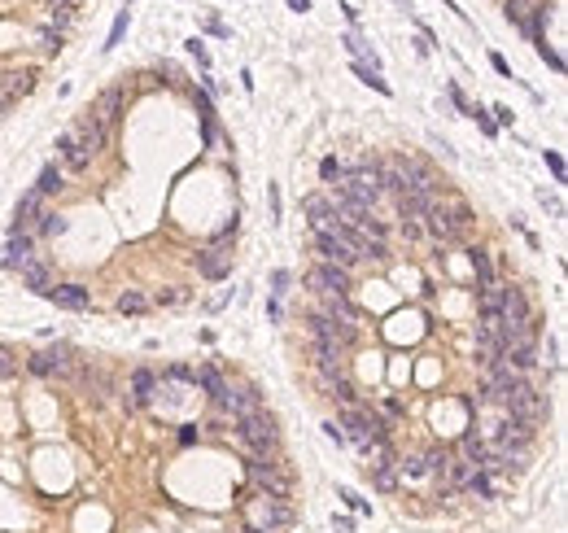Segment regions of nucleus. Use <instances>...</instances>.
Segmentation results:
<instances>
[{"label":"nucleus","instance_id":"obj_6","mask_svg":"<svg viewBox=\"0 0 568 533\" xmlns=\"http://www.w3.org/2000/svg\"><path fill=\"white\" fill-rule=\"evenodd\" d=\"M341 433H346V442L354 446H372V442H385L389 429H385V420L381 416H372V411H363V407H346L341 411Z\"/></svg>","mask_w":568,"mask_h":533},{"label":"nucleus","instance_id":"obj_26","mask_svg":"<svg viewBox=\"0 0 568 533\" xmlns=\"http://www.w3.org/2000/svg\"><path fill=\"white\" fill-rule=\"evenodd\" d=\"M193 385H197V389H206V394H210V402H215V398L223 394V389H228V381H223V372H219L215 363L197 367V372H193Z\"/></svg>","mask_w":568,"mask_h":533},{"label":"nucleus","instance_id":"obj_40","mask_svg":"<svg viewBox=\"0 0 568 533\" xmlns=\"http://www.w3.org/2000/svg\"><path fill=\"white\" fill-rule=\"evenodd\" d=\"M18 372V363H14V354H9L5 346H0V376H14Z\"/></svg>","mask_w":568,"mask_h":533},{"label":"nucleus","instance_id":"obj_41","mask_svg":"<svg viewBox=\"0 0 568 533\" xmlns=\"http://www.w3.org/2000/svg\"><path fill=\"white\" fill-rule=\"evenodd\" d=\"M123 31H127V14H123V18H118V22H114V31H110V44H105V49H114V44H118V40H123Z\"/></svg>","mask_w":568,"mask_h":533},{"label":"nucleus","instance_id":"obj_7","mask_svg":"<svg viewBox=\"0 0 568 533\" xmlns=\"http://www.w3.org/2000/svg\"><path fill=\"white\" fill-rule=\"evenodd\" d=\"M337 188L350 201H359V206L372 210L376 201H381V167H376V162H359L354 171H346V180H341Z\"/></svg>","mask_w":568,"mask_h":533},{"label":"nucleus","instance_id":"obj_4","mask_svg":"<svg viewBox=\"0 0 568 533\" xmlns=\"http://www.w3.org/2000/svg\"><path fill=\"white\" fill-rule=\"evenodd\" d=\"M236 437L250 446V455H276V442H280V429L267 411H250V416L236 420Z\"/></svg>","mask_w":568,"mask_h":533},{"label":"nucleus","instance_id":"obj_3","mask_svg":"<svg viewBox=\"0 0 568 533\" xmlns=\"http://www.w3.org/2000/svg\"><path fill=\"white\" fill-rule=\"evenodd\" d=\"M250 481L271 499H289L293 494V472L280 455H250Z\"/></svg>","mask_w":568,"mask_h":533},{"label":"nucleus","instance_id":"obj_9","mask_svg":"<svg viewBox=\"0 0 568 533\" xmlns=\"http://www.w3.org/2000/svg\"><path fill=\"white\" fill-rule=\"evenodd\" d=\"M503 407H507V416H516V420H529V424H542L547 420V398L538 394L534 385L520 376V381L507 389V398H503Z\"/></svg>","mask_w":568,"mask_h":533},{"label":"nucleus","instance_id":"obj_32","mask_svg":"<svg viewBox=\"0 0 568 533\" xmlns=\"http://www.w3.org/2000/svg\"><path fill=\"white\" fill-rule=\"evenodd\" d=\"M149 306H153V302H149L140 289H127V293H118V311H123V315H145Z\"/></svg>","mask_w":568,"mask_h":533},{"label":"nucleus","instance_id":"obj_10","mask_svg":"<svg viewBox=\"0 0 568 533\" xmlns=\"http://www.w3.org/2000/svg\"><path fill=\"white\" fill-rule=\"evenodd\" d=\"M215 407L223 411V416L241 420V416H250V411H263V398H258L254 385H228V389L215 398Z\"/></svg>","mask_w":568,"mask_h":533},{"label":"nucleus","instance_id":"obj_24","mask_svg":"<svg viewBox=\"0 0 568 533\" xmlns=\"http://www.w3.org/2000/svg\"><path fill=\"white\" fill-rule=\"evenodd\" d=\"M302 210H306V219H311V228H315V232L333 223V201H328L324 193H311V197L302 201Z\"/></svg>","mask_w":568,"mask_h":533},{"label":"nucleus","instance_id":"obj_36","mask_svg":"<svg viewBox=\"0 0 568 533\" xmlns=\"http://www.w3.org/2000/svg\"><path fill=\"white\" fill-rule=\"evenodd\" d=\"M35 232H40V236H62V232H66V219H62V215H49V210H44L40 223H35Z\"/></svg>","mask_w":568,"mask_h":533},{"label":"nucleus","instance_id":"obj_15","mask_svg":"<svg viewBox=\"0 0 568 533\" xmlns=\"http://www.w3.org/2000/svg\"><path fill=\"white\" fill-rule=\"evenodd\" d=\"M315 254L324 258V263H333V267H346V271L359 263V258H354V254H350V250H346V245H341L328 228H319V232H315Z\"/></svg>","mask_w":568,"mask_h":533},{"label":"nucleus","instance_id":"obj_29","mask_svg":"<svg viewBox=\"0 0 568 533\" xmlns=\"http://www.w3.org/2000/svg\"><path fill=\"white\" fill-rule=\"evenodd\" d=\"M368 472H372V485H376L381 494L398 490V459H394V464H376V468H368Z\"/></svg>","mask_w":568,"mask_h":533},{"label":"nucleus","instance_id":"obj_30","mask_svg":"<svg viewBox=\"0 0 568 533\" xmlns=\"http://www.w3.org/2000/svg\"><path fill=\"white\" fill-rule=\"evenodd\" d=\"M468 263H472V271H477V289L494 284V263H490V254H485V250H468Z\"/></svg>","mask_w":568,"mask_h":533},{"label":"nucleus","instance_id":"obj_38","mask_svg":"<svg viewBox=\"0 0 568 533\" xmlns=\"http://www.w3.org/2000/svg\"><path fill=\"white\" fill-rule=\"evenodd\" d=\"M40 49H44V53H57V49H62V31L44 27V31H40Z\"/></svg>","mask_w":568,"mask_h":533},{"label":"nucleus","instance_id":"obj_13","mask_svg":"<svg viewBox=\"0 0 568 533\" xmlns=\"http://www.w3.org/2000/svg\"><path fill=\"white\" fill-rule=\"evenodd\" d=\"M153 389H158V376H153L149 367H136V372H132V385H127V394H123V407L127 411L149 407V402H153Z\"/></svg>","mask_w":568,"mask_h":533},{"label":"nucleus","instance_id":"obj_19","mask_svg":"<svg viewBox=\"0 0 568 533\" xmlns=\"http://www.w3.org/2000/svg\"><path fill=\"white\" fill-rule=\"evenodd\" d=\"M35 258V241L27 232H18V236H9V245H5V254H0V263H5L9 271H22Z\"/></svg>","mask_w":568,"mask_h":533},{"label":"nucleus","instance_id":"obj_16","mask_svg":"<svg viewBox=\"0 0 568 533\" xmlns=\"http://www.w3.org/2000/svg\"><path fill=\"white\" fill-rule=\"evenodd\" d=\"M44 298H49L53 306H62V311H88L92 306V293L84 289V284H53Z\"/></svg>","mask_w":568,"mask_h":533},{"label":"nucleus","instance_id":"obj_23","mask_svg":"<svg viewBox=\"0 0 568 533\" xmlns=\"http://www.w3.org/2000/svg\"><path fill=\"white\" fill-rule=\"evenodd\" d=\"M22 284L35 289V293H49L53 289V267L44 263V258H31V263L22 267Z\"/></svg>","mask_w":568,"mask_h":533},{"label":"nucleus","instance_id":"obj_31","mask_svg":"<svg viewBox=\"0 0 568 533\" xmlns=\"http://www.w3.org/2000/svg\"><path fill=\"white\" fill-rule=\"evenodd\" d=\"M31 88H35V70H9L5 75V97L9 101H14L18 92H31Z\"/></svg>","mask_w":568,"mask_h":533},{"label":"nucleus","instance_id":"obj_39","mask_svg":"<svg viewBox=\"0 0 568 533\" xmlns=\"http://www.w3.org/2000/svg\"><path fill=\"white\" fill-rule=\"evenodd\" d=\"M402 236H407V241H420L424 236V228H420V219H402V228H398Z\"/></svg>","mask_w":568,"mask_h":533},{"label":"nucleus","instance_id":"obj_21","mask_svg":"<svg viewBox=\"0 0 568 533\" xmlns=\"http://www.w3.org/2000/svg\"><path fill=\"white\" fill-rule=\"evenodd\" d=\"M472 472H477V468H472L468 459H446L442 477H437V490H442V494H455V490H464Z\"/></svg>","mask_w":568,"mask_h":533},{"label":"nucleus","instance_id":"obj_17","mask_svg":"<svg viewBox=\"0 0 568 533\" xmlns=\"http://www.w3.org/2000/svg\"><path fill=\"white\" fill-rule=\"evenodd\" d=\"M57 158L66 162V171H88L92 167V153L79 145L75 132H62V136H57Z\"/></svg>","mask_w":568,"mask_h":533},{"label":"nucleus","instance_id":"obj_45","mask_svg":"<svg viewBox=\"0 0 568 533\" xmlns=\"http://www.w3.org/2000/svg\"><path fill=\"white\" fill-rule=\"evenodd\" d=\"M5 110H9V97H5V92H0V118H5Z\"/></svg>","mask_w":568,"mask_h":533},{"label":"nucleus","instance_id":"obj_8","mask_svg":"<svg viewBox=\"0 0 568 533\" xmlns=\"http://www.w3.org/2000/svg\"><path fill=\"white\" fill-rule=\"evenodd\" d=\"M306 328H311V337L319 341H333L337 350H350L354 341H359V328H354L350 315H328V311H315L306 319Z\"/></svg>","mask_w":568,"mask_h":533},{"label":"nucleus","instance_id":"obj_5","mask_svg":"<svg viewBox=\"0 0 568 533\" xmlns=\"http://www.w3.org/2000/svg\"><path fill=\"white\" fill-rule=\"evenodd\" d=\"M27 372L31 376H49V381H70V376L79 372V359H75V350H70L66 341H57V346L31 354V359H27Z\"/></svg>","mask_w":568,"mask_h":533},{"label":"nucleus","instance_id":"obj_11","mask_svg":"<svg viewBox=\"0 0 568 533\" xmlns=\"http://www.w3.org/2000/svg\"><path fill=\"white\" fill-rule=\"evenodd\" d=\"M306 284H311L315 293H324V298H346L350 293V271L333 267V263H319V267L306 271Z\"/></svg>","mask_w":568,"mask_h":533},{"label":"nucleus","instance_id":"obj_35","mask_svg":"<svg viewBox=\"0 0 568 533\" xmlns=\"http://www.w3.org/2000/svg\"><path fill=\"white\" fill-rule=\"evenodd\" d=\"M49 9H53V22H57V27H66V22H75L79 0H49Z\"/></svg>","mask_w":568,"mask_h":533},{"label":"nucleus","instance_id":"obj_12","mask_svg":"<svg viewBox=\"0 0 568 533\" xmlns=\"http://www.w3.org/2000/svg\"><path fill=\"white\" fill-rule=\"evenodd\" d=\"M534 437H538V424L516 420V416H503V420L490 429V442H494V446H520V450H529V446H534Z\"/></svg>","mask_w":568,"mask_h":533},{"label":"nucleus","instance_id":"obj_34","mask_svg":"<svg viewBox=\"0 0 568 533\" xmlns=\"http://www.w3.org/2000/svg\"><path fill=\"white\" fill-rule=\"evenodd\" d=\"M464 490H468V494H477V499H490V494H494V481H490V472H472Z\"/></svg>","mask_w":568,"mask_h":533},{"label":"nucleus","instance_id":"obj_25","mask_svg":"<svg viewBox=\"0 0 568 533\" xmlns=\"http://www.w3.org/2000/svg\"><path fill=\"white\" fill-rule=\"evenodd\" d=\"M499 306H503V289H499V284H485V289L477 293L481 324H499Z\"/></svg>","mask_w":568,"mask_h":533},{"label":"nucleus","instance_id":"obj_28","mask_svg":"<svg viewBox=\"0 0 568 533\" xmlns=\"http://www.w3.org/2000/svg\"><path fill=\"white\" fill-rule=\"evenodd\" d=\"M62 188H66V175H62L57 162H49V167L40 171V180H35V193H40V197H53V193H62Z\"/></svg>","mask_w":568,"mask_h":533},{"label":"nucleus","instance_id":"obj_27","mask_svg":"<svg viewBox=\"0 0 568 533\" xmlns=\"http://www.w3.org/2000/svg\"><path fill=\"white\" fill-rule=\"evenodd\" d=\"M118 110H123V88H105L101 97H97V105H92V114H97L105 127L118 118Z\"/></svg>","mask_w":568,"mask_h":533},{"label":"nucleus","instance_id":"obj_20","mask_svg":"<svg viewBox=\"0 0 568 533\" xmlns=\"http://www.w3.org/2000/svg\"><path fill=\"white\" fill-rule=\"evenodd\" d=\"M40 215H44V197L35 193V188H31V193H22L18 215H14V236H18V232H31L35 223H40Z\"/></svg>","mask_w":568,"mask_h":533},{"label":"nucleus","instance_id":"obj_42","mask_svg":"<svg viewBox=\"0 0 568 533\" xmlns=\"http://www.w3.org/2000/svg\"><path fill=\"white\" fill-rule=\"evenodd\" d=\"M547 167L555 171V180H564V158H560V153H547Z\"/></svg>","mask_w":568,"mask_h":533},{"label":"nucleus","instance_id":"obj_44","mask_svg":"<svg viewBox=\"0 0 568 533\" xmlns=\"http://www.w3.org/2000/svg\"><path fill=\"white\" fill-rule=\"evenodd\" d=\"M289 9H298V14H306V9H311V0H289Z\"/></svg>","mask_w":568,"mask_h":533},{"label":"nucleus","instance_id":"obj_22","mask_svg":"<svg viewBox=\"0 0 568 533\" xmlns=\"http://www.w3.org/2000/svg\"><path fill=\"white\" fill-rule=\"evenodd\" d=\"M228 263H232V254L223 250V245H215V250H201V254H197V271H201L206 280H223V276H228Z\"/></svg>","mask_w":568,"mask_h":533},{"label":"nucleus","instance_id":"obj_33","mask_svg":"<svg viewBox=\"0 0 568 533\" xmlns=\"http://www.w3.org/2000/svg\"><path fill=\"white\" fill-rule=\"evenodd\" d=\"M398 472L407 481H424L429 477V468H424V455H407V459H398Z\"/></svg>","mask_w":568,"mask_h":533},{"label":"nucleus","instance_id":"obj_1","mask_svg":"<svg viewBox=\"0 0 568 533\" xmlns=\"http://www.w3.org/2000/svg\"><path fill=\"white\" fill-rule=\"evenodd\" d=\"M420 228L433 236L437 245H459L468 236V228H472V210L464 206V201H455L451 210L442 206V201H433L429 206V215L420 219Z\"/></svg>","mask_w":568,"mask_h":533},{"label":"nucleus","instance_id":"obj_43","mask_svg":"<svg viewBox=\"0 0 568 533\" xmlns=\"http://www.w3.org/2000/svg\"><path fill=\"white\" fill-rule=\"evenodd\" d=\"M324 433L333 437V442H346V433H341V424H324Z\"/></svg>","mask_w":568,"mask_h":533},{"label":"nucleus","instance_id":"obj_18","mask_svg":"<svg viewBox=\"0 0 568 533\" xmlns=\"http://www.w3.org/2000/svg\"><path fill=\"white\" fill-rule=\"evenodd\" d=\"M433 188H407V193H398V215L402 219H424L433 206Z\"/></svg>","mask_w":568,"mask_h":533},{"label":"nucleus","instance_id":"obj_2","mask_svg":"<svg viewBox=\"0 0 568 533\" xmlns=\"http://www.w3.org/2000/svg\"><path fill=\"white\" fill-rule=\"evenodd\" d=\"M245 533H280L293 525V507L289 499H271V494H258V499L245 503Z\"/></svg>","mask_w":568,"mask_h":533},{"label":"nucleus","instance_id":"obj_37","mask_svg":"<svg viewBox=\"0 0 568 533\" xmlns=\"http://www.w3.org/2000/svg\"><path fill=\"white\" fill-rule=\"evenodd\" d=\"M319 175H324V184H341V180H346V167H341V162L337 158H324V162H319Z\"/></svg>","mask_w":568,"mask_h":533},{"label":"nucleus","instance_id":"obj_14","mask_svg":"<svg viewBox=\"0 0 568 533\" xmlns=\"http://www.w3.org/2000/svg\"><path fill=\"white\" fill-rule=\"evenodd\" d=\"M70 132H75V136H79V145H84V149L92 153V158H97V153L105 149V140H110V127H105V123H101V118H97V114H92V110H88L84 118H79V123H75V127H70Z\"/></svg>","mask_w":568,"mask_h":533}]
</instances>
